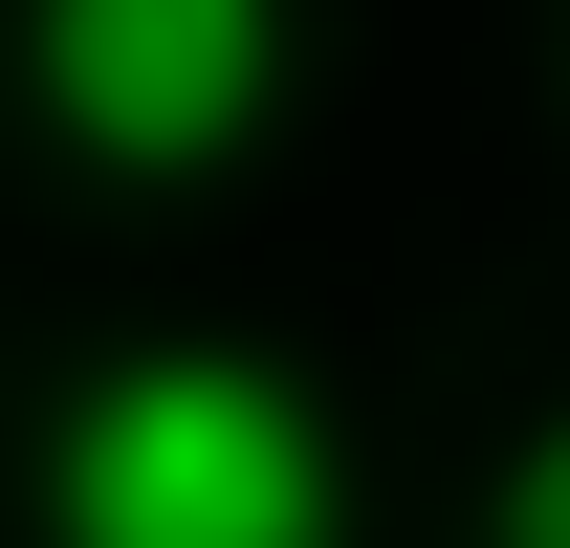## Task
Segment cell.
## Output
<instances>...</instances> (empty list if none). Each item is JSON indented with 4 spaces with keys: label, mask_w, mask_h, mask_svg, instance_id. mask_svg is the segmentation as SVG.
<instances>
[{
    "label": "cell",
    "mask_w": 570,
    "mask_h": 548,
    "mask_svg": "<svg viewBox=\"0 0 570 548\" xmlns=\"http://www.w3.org/2000/svg\"><path fill=\"white\" fill-rule=\"evenodd\" d=\"M45 548H352V461L264 351H110L45 417Z\"/></svg>",
    "instance_id": "obj_1"
},
{
    "label": "cell",
    "mask_w": 570,
    "mask_h": 548,
    "mask_svg": "<svg viewBox=\"0 0 570 548\" xmlns=\"http://www.w3.org/2000/svg\"><path fill=\"white\" fill-rule=\"evenodd\" d=\"M483 548H570V417H549V439H527V482H504V505H483Z\"/></svg>",
    "instance_id": "obj_3"
},
{
    "label": "cell",
    "mask_w": 570,
    "mask_h": 548,
    "mask_svg": "<svg viewBox=\"0 0 570 548\" xmlns=\"http://www.w3.org/2000/svg\"><path fill=\"white\" fill-rule=\"evenodd\" d=\"M22 88L110 176H219L285 110V0H22Z\"/></svg>",
    "instance_id": "obj_2"
}]
</instances>
